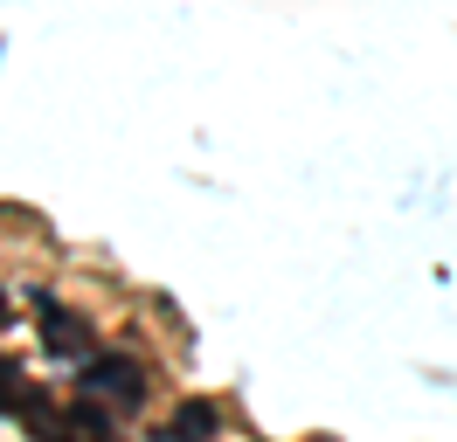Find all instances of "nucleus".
I'll return each mask as SVG.
<instances>
[{"instance_id":"1","label":"nucleus","mask_w":457,"mask_h":442,"mask_svg":"<svg viewBox=\"0 0 457 442\" xmlns=\"http://www.w3.org/2000/svg\"><path fill=\"white\" fill-rule=\"evenodd\" d=\"M77 394L84 401H97V408H112V414H139L145 408V373L132 366V359H84V373H77Z\"/></svg>"},{"instance_id":"2","label":"nucleus","mask_w":457,"mask_h":442,"mask_svg":"<svg viewBox=\"0 0 457 442\" xmlns=\"http://www.w3.org/2000/svg\"><path fill=\"white\" fill-rule=\"evenodd\" d=\"M35 304H42V346L56 359H90V325L77 318V311H62L49 291H35Z\"/></svg>"},{"instance_id":"3","label":"nucleus","mask_w":457,"mask_h":442,"mask_svg":"<svg viewBox=\"0 0 457 442\" xmlns=\"http://www.w3.org/2000/svg\"><path fill=\"white\" fill-rule=\"evenodd\" d=\"M173 429H180V436H208V429H215V408H201V401H187V408L173 414Z\"/></svg>"},{"instance_id":"4","label":"nucleus","mask_w":457,"mask_h":442,"mask_svg":"<svg viewBox=\"0 0 457 442\" xmlns=\"http://www.w3.org/2000/svg\"><path fill=\"white\" fill-rule=\"evenodd\" d=\"M0 325H7V291H0Z\"/></svg>"}]
</instances>
